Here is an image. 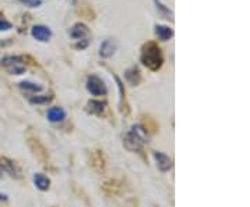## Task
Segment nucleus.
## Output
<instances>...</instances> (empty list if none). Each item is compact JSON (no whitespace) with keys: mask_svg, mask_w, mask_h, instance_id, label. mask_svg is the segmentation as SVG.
<instances>
[{"mask_svg":"<svg viewBox=\"0 0 250 207\" xmlns=\"http://www.w3.org/2000/svg\"><path fill=\"white\" fill-rule=\"evenodd\" d=\"M141 62L145 67H147L152 71H159L164 63V57L161 53V49L156 42H147L142 46L141 50Z\"/></svg>","mask_w":250,"mask_h":207,"instance_id":"obj_1","label":"nucleus"},{"mask_svg":"<svg viewBox=\"0 0 250 207\" xmlns=\"http://www.w3.org/2000/svg\"><path fill=\"white\" fill-rule=\"evenodd\" d=\"M68 1H70L71 4H75V3H77V0H68Z\"/></svg>","mask_w":250,"mask_h":207,"instance_id":"obj_21","label":"nucleus"},{"mask_svg":"<svg viewBox=\"0 0 250 207\" xmlns=\"http://www.w3.org/2000/svg\"><path fill=\"white\" fill-rule=\"evenodd\" d=\"M34 184L39 190H47L50 188V180L43 174H35L34 175Z\"/></svg>","mask_w":250,"mask_h":207,"instance_id":"obj_12","label":"nucleus"},{"mask_svg":"<svg viewBox=\"0 0 250 207\" xmlns=\"http://www.w3.org/2000/svg\"><path fill=\"white\" fill-rule=\"evenodd\" d=\"M0 64L13 75H21L25 72V64H24V57L21 56H6L1 59Z\"/></svg>","mask_w":250,"mask_h":207,"instance_id":"obj_3","label":"nucleus"},{"mask_svg":"<svg viewBox=\"0 0 250 207\" xmlns=\"http://www.w3.org/2000/svg\"><path fill=\"white\" fill-rule=\"evenodd\" d=\"M53 98L52 96H47V95H43V96H32V98H29V103H32V104H47Z\"/></svg>","mask_w":250,"mask_h":207,"instance_id":"obj_16","label":"nucleus"},{"mask_svg":"<svg viewBox=\"0 0 250 207\" xmlns=\"http://www.w3.org/2000/svg\"><path fill=\"white\" fill-rule=\"evenodd\" d=\"M154 159H156V163H157V167L161 172H167L170 171L172 168V160L167 154L161 153V152H154Z\"/></svg>","mask_w":250,"mask_h":207,"instance_id":"obj_9","label":"nucleus"},{"mask_svg":"<svg viewBox=\"0 0 250 207\" xmlns=\"http://www.w3.org/2000/svg\"><path fill=\"white\" fill-rule=\"evenodd\" d=\"M31 35L38 42L46 43L52 38V31H50V28L45 27V25H34L32 29H31Z\"/></svg>","mask_w":250,"mask_h":207,"instance_id":"obj_6","label":"nucleus"},{"mask_svg":"<svg viewBox=\"0 0 250 207\" xmlns=\"http://www.w3.org/2000/svg\"><path fill=\"white\" fill-rule=\"evenodd\" d=\"M125 75H126V81L129 82L132 86L138 85L141 82V72H139V70L136 67H132V68L126 70Z\"/></svg>","mask_w":250,"mask_h":207,"instance_id":"obj_13","label":"nucleus"},{"mask_svg":"<svg viewBox=\"0 0 250 207\" xmlns=\"http://www.w3.org/2000/svg\"><path fill=\"white\" fill-rule=\"evenodd\" d=\"M20 88L22 90H25V92H31V93H39V92H42L43 90V86L42 85H39V83H34V82H29V81H24L20 83Z\"/></svg>","mask_w":250,"mask_h":207,"instance_id":"obj_14","label":"nucleus"},{"mask_svg":"<svg viewBox=\"0 0 250 207\" xmlns=\"http://www.w3.org/2000/svg\"><path fill=\"white\" fill-rule=\"evenodd\" d=\"M89 107L92 113L100 116L104 111V108H106V103L102 102V100H92V102H89Z\"/></svg>","mask_w":250,"mask_h":207,"instance_id":"obj_15","label":"nucleus"},{"mask_svg":"<svg viewBox=\"0 0 250 207\" xmlns=\"http://www.w3.org/2000/svg\"><path fill=\"white\" fill-rule=\"evenodd\" d=\"M0 170L4 172H7L10 177H13V178H17L20 180L22 175H21V168L18 167L17 164L14 162H11L9 159H0Z\"/></svg>","mask_w":250,"mask_h":207,"instance_id":"obj_5","label":"nucleus"},{"mask_svg":"<svg viewBox=\"0 0 250 207\" xmlns=\"http://www.w3.org/2000/svg\"><path fill=\"white\" fill-rule=\"evenodd\" d=\"M0 200H7V196H6V195H1V193H0Z\"/></svg>","mask_w":250,"mask_h":207,"instance_id":"obj_20","label":"nucleus"},{"mask_svg":"<svg viewBox=\"0 0 250 207\" xmlns=\"http://www.w3.org/2000/svg\"><path fill=\"white\" fill-rule=\"evenodd\" d=\"M117 50V42L114 39H106L103 41V43L100 45V50H99V54L100 57L103 59H108L111 57L113 54L116 53Z\"/></svg>","mask_w":250,"mask_h":207,"instance_id":"obj_8","label":"nucleus"},{"mask_svg":"<svg viewBox=\"0 0 250 207\" xmlns=\"http://www.w3.org/2000/svg\"><path fill=\"white\" fill-rule=\"evenodd\" d=\"M154 32H156L157 38H159L160 41H163V42L170 41L171 38L174 36L172 28L167 27V25H156V27H154Z\"/></svg>","mask_w":250,"mask_h":207,"instance_id":"obj_11","label":"nucleus"},{"mask_svg":"<svg viewBox=\"0 0 250 207\" xmlns=\"http://www.w3.org/2000/svg\"><path fill=\"white\" fill-rule=\"evenodd\" d=\"M22 4H25L28 7H31V9H36V7H39L42 3H43V0H20Z\"/></svg>","mask_w":250,"mask_h":207,"instance_id":"obj_18","label":"nucleus"},{"mask_svg":"<svg viewBox=\"0 0 250 207\" xmlns=\"http://www.w3.org/2000/svg\"><path fill=\"white\" fill-rule=\"evenodd\" d=\"M70 36H71L72 39H75V41H82V39H88V35H89V29L88 27L85 25V24H82V22H77V24H74L71 28H70Z\"/></svg>","mask_w":250,"mask_h":207,"instance_id":"obj_7","label":"nucleus"},{"mask_svg":"<svg viewBox=\"0 0 250 207\" xmlns=\"http://www.w3.org/2000/svg\"><path fill=\"white\" fill-rule=\"evenodd\" d=\"M65 117H67V113L62 107H52L47 111V120L50 123H62L65 120Z\"/></svg>","mask_w":250,"mask_h":207,"instance_id":"obj_10","label":"nucleus"},{"mask_svg":"<svg viewBox=\"0 0 250 207\" xmlns=\"http://www.w3.org/2000/svg\"><path fill=\"white\" fill-rule=\"evenodd\" d=\"M149 142V136L146 131L141 125H134L132 129L125 135L124 145L125 147L131 152H138L142 149V145Z\"/></svg>","mask_w":250,"mask_h":207,"instance_id":"obj_2","label":"nucleus"},{"mask_svg":"<svg viewBox=\"0 0 250 207\" xmlns=\"http://www.w3.org/2000/svg\"><path fill=\"white\" fill-rule=\"evenodd\" d=\"M0 178H1V170H0Z\"/></svg>","mask_w":250,"mask_h":207,"instance_id":"obj_22","label":"nucleus"},{"mask_svg":"<svg viewBox=\"0 0 250 207\" xmlns=\"http://www.w3.org/2000/svg\"><path fill=\"white\" fill-rule=\"evenodd\" d=\"M153 1H154V4H156L157 10L160 11L164 17H172V13H171V10L168 9L167 6H164V4L161 3V0H153Z\"/></svg>","mask_w":250,"mask_h":207,"instance_id":"obj_17","label":"nucleus"},{"mask_svg":"<svg viewBox=\"0 0 250 207\" xmlns=\"http://www.w3.org/2000/svg\"><path fill=\"white\" fill-rule=\"evenodd\" d=\"M86 89L92 96H104L107 93V88L103 80H100L98 75H90L86 80Z\"/></svg>","mask_w":250,"mask_h":207,"instance_id":"obj_4","label":"nucleus"},{"mask_svg":"<svg viewBox=\"0 0 250 207\" xmlns=\"http://www.w3.org/2000/svg\"><path fill=\"white\" fill-rule=\"evenodd\" d=\"M13 28V24L7 21L4 17L0 16V31H10Z\"/></svg>","mask_w":250,"mask_h":207,"instance_id":"obj_19","label":"nucleus"}]
</instances>
